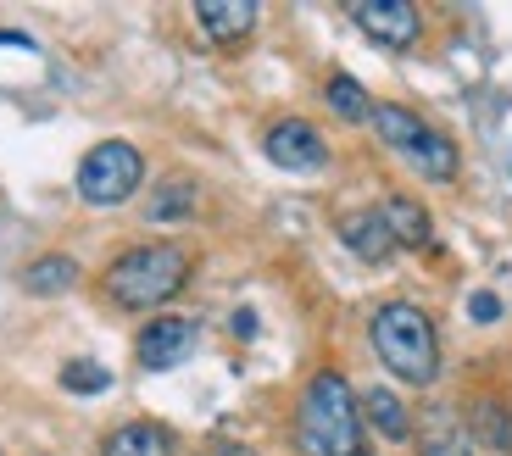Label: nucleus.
<instances>
[{"label":"nucleus","instance_id":"f257e3e1","mask_svg":"<svg viewBox=\"0 0 512 456\" xmlns=\"http://www.w3.org/2000/svg\"><path fill=\"white\" fill-rule=\"evenodd\" d=\"M295 434L312 456H362V401L346 384V373H312V384L301 390Z\"/></svg>","mask_w":512,"mask_h":456},{"label":"nucleus","instance_id":"f03ea898","mask_svg":"<svg viewBox=\"0 0 512 456\" xmlns=\"http://www.w3.org/2000/svg\"><path fill=\"white\" fill-rule=\"evenodd\" d=\"M190 284V251L184 245H134L123 251L101 279V295L123 312H151V306H167L173 295Z\"/></svg>","mask_w":512,"mask_h":456},{"label":"nucleus","instance_id":"7ed1b4c3","mask_svg":"<svg viewBox=\"0 0 512 456\" xmlns=\"http://www.w3.org/2000/svg\"><path fill=\"white\" fill-rule=\"evenodd\" d=\"M373 351L401 384H429L440 373V334L412 301H384L373 312Z\"/></svg>","mask_w":512,"mask_h":456},{"label":"nucleus","instance_id":"20e7f679","mask_svg":"<svg viewBox=\"0 0 512 456\" xmlns=\"http://www.w3.org/2000/svg\"><path fill=\"white\" fill-rule=\"evenodd\" d=\"M368 123L418 178H429V184H451V178H457V167H462L457 145H451L435 123H423L418 112H407V106H396V101H379Z\"/></svg>","mask_w":512,"mask_h":456},{"label":"nucleus","instance_id":"39448f33","mask_svg":"<svg viewBox=\"0 0 512 456\" xmlns=\"http://www.w3.org/2000/svg\"><path fill=\"white\" fill-rule=\"evenodd\" d=\"M145 184V156L128 140H101L78 162V195L90 206H123Z\"/></svg>","mask_w":512,"mask_h":456},{"label":"nucleus","instance_id":"423d86ee","mask_svg":"<svg viewBox=\"0 0 512 456\" xmlns=\"http://www.w3.org/2000/svg\"><path fill=\"white\" fill-rule=\"evenodd\" d=\"M346 12L373 45H384V51H412L418 34H423V12L412 0H351Z\"/></svg>","mask_w":512,"mask_h":456},{"label":"nucleus","instance_id":"0eeeda50","mask_svg":"<svg viewBox=\"0 0 512 456\" xmlns=\"http://www.w3.org/2000/svg\"><path fill=\"white\" fill-rule=\"evenodd\" d=\"M262 151H268V162L284 167V173H318V167L329 162V145H323V134L307 117H279V123L268 128Z\"/></svg>","mask_w":512,"mask_h":456},{"label":"nucleus","instance_id":"6e6552de","mask_svg":"<svg viewBox=\"0 0 512 456\" xmlns=\"http://www.w3.org/2000/svg\"><path fill=\"white\" fill-rule=\"evenodd\" d=\"M190 351H195V323L190 317H151V323L140 329V340H134L140 368H151V373L179 368Z\"/></svg>","mask_w":512,"mask_h":456},{"label":"nucleus","instance_id":"1a4fd4ad","mask_svg":"<svg viewBox=\"0 0 512 456\" xmlns=\"http://www.w3.org/2000/svg\"><path fill=\"white\" fill-rule=\"evenodd\" d=\"M256 6L251 0H201L195 6V23H201V34L212 39V45H245L256 28Z\"/></svg>","mask_w":512,"mask_h":456},{"label":"nucleus","instance_id":"9d476101","mask_svg":"<svg viewBox=\"0 0 512 456\" xmlns=\"http://www.w3.org/2000/svg\"><path fill=\"white\" fill-rule=\"evenodd\" d=\"M340 240H346L351 251L362 256V262H373V267L396 256V234H390L384 212H351L346 223H340Z\"/></svg>","mask_w":512,"mask_h":456},{"label":"nucleus","instance_id":"9b49d317","mask_svg":"<svg viewBox=\"0 0 512 456\" xmlns=\"http://www.w3.org/2000/svg\"><path fill=\"white\" fill-rule=\"evenodd\" d=\"M173 429L162 423H123L101 440V456H173Z\"/></svg>","mask_w":512,"mask_h":456},{"label":"nucleus","instance_id":"f8f14e48","mask_svg":"<svg viewBox=\"0 0 512 456\" xmlns=\"http://www.w3.org/2000/svg\"><path fill=\"white\" fill-rule=\"evenodd\" d=\"M379 212H384V223H390V234H396V251H423V245L435 240V223H429V212H423L412 195H390Z\"/></svg>","mask_w":512,"mask_h":456},{"label":"nucleus","instance_id":"ddd939ff","mask_svg":"<svg viewBox=\"0 0 512 456\" xmlns=\"http://www.w3.org/2000/svg\"><path fill=\"white\" fill-rule=\"evenodd\" d=\"M73 284H78V262L62 256V251L34 256V262L23 267V290L28 295H62V290H73Z\"/></svg>","mask_w":512,"mask_h":456},{"label":"nucleus","instance_id":"4468645a","mask_svg":"<svg viewBox=\"0 0 512 456\" xmlns=\"http://www.w3.org/2000/svg\"><path fill=\"white\" fill-rule=\"evenodd\" d=\"M362 418H368L384 440H412L407 406H401V395H390V390H368V395H362Z\"/></svg>","mask_w":512,"mask_h":456},{"label":"nucleus","instance_id":"2eb2a0df","mask_svg":"<svg viewBox=\"0 0 512 456\" xmlns=\"http://www.w3.org/2000/svg\"><path fill=\"white\" fill-rule=\"evenodd\" d=\"M323 95H329V106H334L340 117H346V123H368V117H373V101L362 95V84H357V78H346V73H334Z\"/></svg>","mask_w":512,"mask_h":456},{"label":"nucleus","instance_id":"dca6fc26","mask_svg":"<svg viewBox=\"0 0 512 456\" xmlns=\"http://www.w3.org/2000/svg\"><path fill=\"white\" fill-rule=\"evenodd\" d=\"M195 217V184H162L151 195V223H184Z\"/></svg>","mask_w":512,"mask_h":456},{"label":"nucleus","instance_id":"f3484780","mask_svg":"<svg viewBox=\"0 0 512 456\" xmlns=\"http://www.w3.org/2000/svg\"><path fill=\"white\" fill-rule=\"evenodd\" d=\"M62 390H73V395H101V390H112V373L101 368V362H67L62 368Z\"/></svg>","mask_w":512,"mask_h":456},{"label":"nucleus","instance_id":"a211bd4d","mask_svg":"<svg viewBox=\"0 0 512 456\" xmlns=\"http://www.w3.org/2000/svg\"><path fill=\"white\" fill-rule=\"evenodd\" d=\"M474 434H479L485 445H496V451H512V423L501 418L496 401H479V406H474Z\"/></svg>","mask_w":512,"mask_h":456},{"label":"nucleus","instance_id":"6ab92c4d","mask_svg":"<svg viewBox=\"0 0 512 456\" xmlns=\"http://www.w3.org/2000/svg\"><path fill=\"white\" fill-rule=\"evenodd\" d=\"M418 456H474V445H468V434H462V429L435 423V429L418 440Z\"/></svg>","mask_w":512,"mask_h":456},{"label":"nucleus","instance_id":"aec40b11","mask_svg":"<svg viewBox=\"0 0 512 456\" xmlns=\"http://www.w3.org/2000/svg\"><path fill=\"white\" fill-rule=\"evenodd\" d=\"M468 317H474V323H496V317H501V301H496L490 290H479L474 301H468Z\"/></svg>","mask_w":512,"mask_h":456},{"label":"nucleus","instance_id":"412c9836","mask_svg":"<svg viewBox=\"0 0 512 456\" xmlns=\"http://www.w3.org/2000/svg\"><path fill=\"white\" fill-rule=\"evenodd\" d=\"M206 456H256V451H251V445H240V440H218Z\"/></svg>","mask_w":512,"mask_h":456}]
</instances>
